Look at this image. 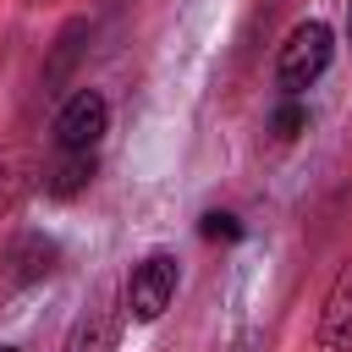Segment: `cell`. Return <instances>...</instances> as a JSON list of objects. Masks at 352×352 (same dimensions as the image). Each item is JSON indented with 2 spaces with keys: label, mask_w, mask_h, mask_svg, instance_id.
Returning a JSON list of instances; mask_svg holds the SVG:
<instances>
[{
  "label": "cell",
  "mask_w": 352,
  "mask_h": 352,
  "mask_svg": "<svg viewBox=\"0 0 352 352\" xmlns=\"http://www.w3.org/2000/svg\"><path fill=\"white\" fill-rule=\"evenodd\" d=\"M22 6H33V11H38V6H55V0H22Z\"/></svg>",
  "instance_id": "obj_12"
},
{
  "label": "cell",
  "mask_w": 352,
  "mask_h": 352,
  "mask_svg": "<svg viewBox=\"0 0 352 352\" xmlns=\"http://www.w3.org/2000/svg\"><path fill=\"white\" fill-rule=\"evenodd\" d=\"M0 352H22V346H0Z\"/></svg>",
  "instance_id": "obj_14"
},
{
  "label": "cell",
  "mask_w": 352,
  "mask_h": 352,
  "mask_svg": "<svg viewBox=\"0 0 352 352\" xmlns=\"http://www.w3.org/2000/svg\"><path fill=\"white\" fill-rule=\"evenodd\" d=\"M94 170H99V148H94V154H55V160L44 165V176H38V187H44V198H55V204H66V198H77V192H88V182H94Z\"/></svg>",
  "instance_id": "obj_8"
},
{
  "label": "cell",
  "mask_w": 352,
  "mask_h": 352,
  "mask_svg": "<svg viewBox=\"0 0 352 352\" xmlns=\"http://www.w3.org/2000/svg\"><path fill=\"white\" fill-rule=\"evenodd\" d=\"M110 132V99L99 88H77L60 110H55V154H94L99 138Z\"/></svg>",
  "instance_id": "obj_3"
},
{
  "label": "cell",
  "mask_w": 352,
  "mask_h": 352,
  "mask_svg": "<svg viewBox=\"0 0 352 352\" xmlns=\"http://www.w3.org/2000/svg\"><path fill=\"white\" fill-rule=\"evenodd\" d=\"M270 126H275V138H297V132L308 126V110H302L297 99H286V104H280V110L270 116Z\"/></svg>",
  "instance_id": "obj_11"
},
{
  "label": "cell",
  "mask_w": 352,
  "mask_h": 352,
  "mask_svg": "<svg viewBox=\"0 0 352 352\" xmlns=\"http://www.w3.org/2000/svg\"><path fill=\"white\" fill-rule=\"evenodd\" d=\"M88 16H77V22H66L60 33H55V50H50V60H44V88H55V82H66L72 77V66H77V55L88 50Z\"/></svg>",
  "instance_id": "obj_9"
},
{
  "label": "cell",
  "mask_w": 352,
  "mask_h": 352,
  "mask_svg": "<svg viewBox=\"0 0 352 352\" xmlns=\"http://www.w3.org/2000/svg\"><path fill=\"white\" fill-rule=\"evenodd\" d=\"M319 346L324 352H352V258L336 270L324 302H319Z\"/></svg>",
  "instance_id": "obj_5"
},
{
  "label": "cell",
  "mask_w": 352,
  "mask_h": 352,
  "mask_svg": "<svg viewBox=\"0 0 352 352\" xmlns=\"http://www.w3.org/2000/svg\"><path fill=\"white\" fill-rule=\"evenodd\" d=\"M198 231H204L209 242H236V236H242V226H236V214H226V209H209V214L198 220Z\"/></svg>",
  "instance_id": "obj_10"
},
{
  "label": "cell",
  "mask_w": 352,
  "mask_h": 352,
  "mask_svg": "<svg viewBox=\"0 0 352 352\" xmlns=\"http://www.w3.org/2000/svg\"><path fill=\"white\" fill-rule=\"evenodd\" d=\"M116 341H121V314H116L110 297H99V302H88V308L72 319L60 352H116Z\"/></svg>",
  "instance_id": "obj_6"
},
{
  "label": "cell",
  "mask_w": 352,
  "mask_h": 352,
  "mask_svg": "<svg viewBox=\"0 0 352 352\" xmlns=\"http://www.w3.org/2000/svg\"><path fill=\"white\" fill-rule=\"evenodd\" d=\"M176 286H182V264H176V253L154 248L148 258L132 264V275H126V286H121V319H132V324H154V319H165V308L176 302Z\"/></svg>",
  "instance_id": "obj_2"
},
{
  "label": "cell",
  "mask_w": 352,
  "mask_h": 352,
  "mask_svg": "<svg viewBox=\"0 0 352 352\" xmlns=\"http://www.w3.org/2000/svg\"><path fill=\"white\" fill-rule=\"evenodd\" d=\"M346 33H352V0H346Z\"/></svg>",
  "instance_id": "obj_13"
},
{
  "label": "cell",
  "mask_w": 352,
  "mask_h": 352,
  "mask_svg": "<svg viewBox=\"0 0 352 352\" xmlns=\"http://www.w3.org/2000/svg\"><path fill=\"white\" fill-rule=\"evenodd\" d=\"M38 176H44V165H38L22 143L0 148V214H16V209L38 192Z\"/></svg>",
  "instance_id": "obj_7"
},
{
  "label": "cell",
  "mask_w": 352,
  "mask_h": 352,
  "mask_svg": "<svg viewBox=\"0 0 352 352\" xmlns=\"http://www.w3.org/2000/svg\"><path fill=\"white\" fill-rule=\"evenodd\" d=\"M330 55H336V33H330V22H319V16L297 22V28L286 33L280 55H275V88H280L286 99L308 94V88L330 72Z\"/></svg>",
  "instance_id": "obj_1"
},
{
  "label": "cell",
  "mask_w": 352,
  "mask_h": 352,
  "mask_svg": "<svg viewBox=\"0 0 352 352\" xmlns=\"http://www.w3.org/2000/svg\"><path fill=\"white\" fill-rule=\"evenodd\" d=\"M60 264V242L50 231H16L0 253V292H22V286H38L50 280Z\"/></svg>",
  "instance_id": "obj_4"
}]
</instances>
